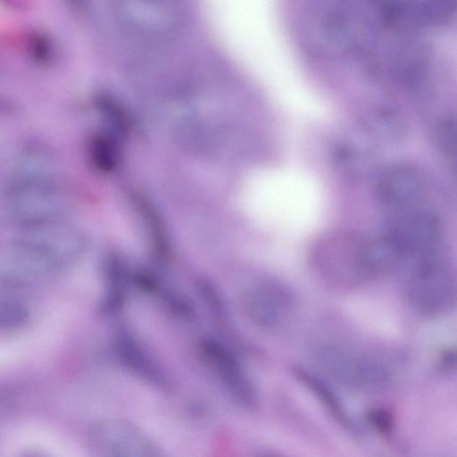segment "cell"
<instances>
[{
	"label": "cell",
	"mask_w": 457,
	"mask_h": 457,
	"mask_svg": "<svg viewBox=\"0 0 457 457\" xmlns=\"http://www.w3.org/2000/svg\"><path fill=\"white\" fill-rule=\"evenodd\" d=\"M94 448L104 456H160L157 445L137 426L120 419H106L96 423L90 433Z\"/></svg>",
	"instance_id": "ba28073f"
},
{
	"label": "cell",
	"mask_w": 457,
	"mask_h": 457,
	"mask_svg": "<svg viewBox=\"0 0 457 457\" xmlns=\"http://www.w3.org/2000/svg\"><path fill=\"white\" fill-rule=\"evenodd\" d=\"M438 364L442 370L452 372L456 368L455 351L451 348L445 349L441 352L438 358Z\"/></svg>",
	"instance_id": "603a6c76"
},
{
	"label": "cell",
	"mask_w": 457,
	"mask_h": 457,
	"mask_svg": "<svg viewBox=\"0 0 457 457\" xmlns=\"http://www.w3.org/2000/svg\"><path fill=\"white\" fill-rule=\"evenodd\" d=\"M384 232L397 245L401 253V264L411 256L439 251L444 228L442 220L436 212L420 205L392 214Z\"/></svg>",
	"instance_id": "5b68a950"
},
{
	"label": "cell",
	"mask_w": 457,
	"mask_h": 457,
	"mask_svg": "<svg viewBox=\"0 0 457 457\" xmlns=\"http://www.w3.org/2000/svg\"><path fill=\"white\" fill-rule=\"evenodd\" d=\"M369 425L381 435H390L394 429L393 414L384 408H372L366 413Z\"/></svg>",
	"instance_id": "44dd1931"
},
{
	"label": "cell",
	"mask_w": 457,
	"mask_h": 457,
	"mask_svg": "<svg viewBox=\"0 0 457 457\" xmlns=\"http://www.w3.org/2000/svg\"><path fill=\"white\" fill-rule=\"evenodd\" d=\"M112 349L119 362L138 378L157 387L168 386L161 365L129 328L120 326L115 329Z\"/></svg>",
	"instance_id": "8fae6325"
},
{
	"label": "cell",
	"mask_w": 457,
	"mask_h": 457,
	"mask_svg": "<svg viewBox=\"0 0 457 457\" xmlns=\"http://www.w3.org/2000/svg\"><path fill=\"white\" fill-rule=\"evenodd\" d=\"M103 274L106 284L102 310L112 313L122 308L133 286V271L124 258L116 252H110L103 261Z\"/></svg>",
	"instance_id": "5bb4252c"
},
{
	"label": "cell",
	"mask_w": 457,
	"mask_h": 457,
	"mask_svg": "<svg viewBox=\"0 0 457 457\" xmlns=\"http://www.w3.org/2000/svg\"><path fill=\"white\" fill-rule=\"evenodd\" d=\"M320 4L321 10L344 8L347 0H314Z\"/></svg>",
	"instance_id": "cb8c5ba5"
},
{
	"label": "cell",
	"mask_w": 457,
	"mask_h": 457,
	"mask_svg": "<svg viewBox=\"0 0 457 457\" xmlns=\"http://www.w3.org/2000/svg\"><path fill=\"white\" fill-rule=\"evenodd\" d=\"M358 123L366 137L383 145L401 143L408 133L404 115L390 104L371 106L360 116Z\"/></svg>",
	"instance_id": "4fadbf2b"
},
{
	"label": "cell",
	"mask_w": 457,
	"mask_h": 457,
	"mask_svg": "<svg viewBox=\"0 0 457 457\" xmlns=\"http://www.w3.org/2000/svg\"><path fill=\"white\" fill-rule=\"evenodd\" d=\"M456 0H414L416 24L443 27L449 24L456 14Z\"/></svg>",
	"instance_id": "2e32d148"
},
{
	"label": "cell",
	"mask_w": 457,
	"mask_h": 457,
	"mask_svg": "<svg viewBox=\"0 0 457 457\" xmlns=\"http://www.w3.org/2000/svg\"><path fill=\"white\" fill-rule=\"evenodd\" d=\"M20 229L17 240L37 251L56 267L76 260L85 247L83 236L63 220Z\"/></svg>",
	"instance_id": "9c48e42d"
},
{
	"label": "cell",
	"mask_w": 457,
	"mask_h": 457,
	"mask_svg": "<svg viewBox=\"0 0 457 457\" xmlns=\"http://www.w3.org/2000/svg\"><path fill=\"white\" fill-rule=\"evenodd\" d=\"M321 368L339 384L355 390H375L390 380L382 361L339 345H324L318 351Z\"/></svg>",
	"instance_id": "277c9868"
},
{
	"label": "cell",
	"mask_w": 457,
	"mask_h": 457,
	"mask_svg": "<svg viewBox=\"0 0 457 457\" xmlns=\"http://www.w3.org/2000/svg\"><path fill=\"white\" fill-rule=\"evenodd\" d=\"M456 119L453 114L442 116L433 130V140L436 149L449 161H455L457 150Z\"/></svg>",
	"instance_id": "ac0fdd59"
},
{
	"label": "cell",
	"mask_w": 457,
	"mask_h": 457,
	"mask_svg": "<svg viewBox=\"0 0 457 457\" xmlns=\"http://www.w3.org/2000/svg\"><path fill=\"white\" fill-rule=\"evenodd\" d=\"M90 155L93 163L99 170H112L117 163L118 151L112 137L106 134L96 135L90 144Z\"/></svg>",
	"instance_id": "d6986e66"
},
{
	"label": "cell",
	"mask_w": 457,
	"mask_h": 457,
	"mask_svg": "<svg viewBox=\"0 0 457 457\" xmlns=\"http://www.w3.org/2000/svg\"><path fill=\"white\" fill-rule=\"evenodd\" d=\"M57 268L35 249L15 239L0 247V280L23 284L42 278Z\"/></svg>",
	"instance_id": "7c38bea8"
},
{
	"label": "cell",
	"mask_w": 457,
	"mask_h": 457,
	"mask_svg": "<svg viewBox=\"0 0 457 457\" xmlns=\"http://www.w3.org/2000/svg\"><path fill=\"white\" fill-rule=\"evenodd\" d=\"M368 234L334 231L316 239L310 251L314 267L338 278L368 279L365 250Z\"/></svg>",
	"instance_id": "3957f363"
},
{
	"label": "cell",
	"mask_w": 457,
	"mask_h": 457,
	"mask_svg": "<svg viewBox=\"0 0 457 457\" xmlns=\"http://www.w3.org/2000/svg\"><path fill=\"white\" fill-rule=\"evenodd\" d=\"M398 269L403 270V294L417 312L436 316L454 304V275L440 251L411 256Z\"/></svg>",
	"instance_id": "6da1fadb"
},
{
	"label": "cell",
	"mask_w": 457,
	"mask_h": 457,
	"mask_svg": "<svg viewBox=\"0 0 457 457\" xmlns=\"http://www.w3.org/2000/svg\"><path fill=\"white\" fill-rule=\"evenodd\" d=\"M28 318L25 306L16 302L0 303V326L16 327L22 324Z\"/></svg>",
	"instance_id": "ffe728a7"
},
{
	"label": "cell",
	"mask_w": 457,
	"mask_h": 457,
	"mask_svg": "<svg viewBox=\"0 0 457 457\" xmlns=\"http://www.w3.org/2000/svg\"><path fill=\"white\" fill-rule=\"evenodd\" d=\"M68 199L45 174L22 175L7 190L4 210L19 228L62 220Z\"/></svg>",
	"instance_id": "7a4b0ae2"
},
{
	"label": "cell",
	"mask_w": 457,
	"mask_h": 457,
	"mask_svg": "<svg viewBox=\"0 0 457 457\" xmlns=\"http://www.w3.org/2000/svg\"><path fill=\"white\" fill-rule=\"evenodd\" d=\"M292 371L296 379L315 395L342 428L351 433L359 432L354 420L342 404L337 394L326 382L300 366H294Z\"/></svg>",
	"instance_id": "9a60e30c"
},
{
	"label": "cell",
	"mask_w": 457,
	"mask_h": 457,
	"mask_svg": "<svg viewBox=\"0 0 457 457\" xmlns=\"http://www.w3.org/2000/svg\"><path fill=\"white\" fill-rule=\"evenodd\" d=\"M293 297L286 288L277 285H261L248 289L243 307L248 319L258 328L273 329L290 316Z\"/></svg>",
	"instance_id": "30bf717a"
},
{
	"label": "cell",
	"mask_w": 457,
	"mask_h": 457,
	"mask_svg": "<svg viewBox=\"0 0 457 457\" xmlns=\"http://www.w3.org/2000/svg\"><path fill=\"white\" fill-rule=\"evenodd\" d=\"M201 353L225 392L238 405L253 408L257 391L237 355L220 340L209 337L201 342Z\"/></svg>",
	"instance_id": "52a82bcc"
},
{
	"label": "cell",
	"mask_w": 457,
	"mask_h": 457,
	"mask_svg": "<svg viewBox=\"0 0 457 457\" xmlns=\"http://www.w3.org/2000/svg\"><path fill=\"white\" fill-rule=\"evenodd\" d=\"M100 106L104 115L120 129H127L129 127V117L123 108L110 97H102Z\"/></svg>",
	"instance_id": "7402d4cb"
},
{
	"label": "cell",
	"mask_w": 457,
	"mask_h": 457,
	"mask_svg": "<svg viewBox=\"0 0 457 457\" xmlns=\"http://www.w3.org/2000/svg\"><path fill=\"white\" fill-rule=\"evenodd\" d=\"M372 192L377 203L392 215L420 206L426 183L417 168L396 162L386 165L377 173Z\"/></svg>",
	"instance_id": "8992f818"
},
{
	"label": "cell",
	"mask_w": 457,
	"mask_h": 457,
	"mask_svg": "<svg viewBox=\"0 0 457 457\" xmlns=\"http://www.w3.org/2000/svg\"><path fill=\"white\" fill-rule=\"evenodd\" d=\"M375 9L382 24L398 29L407 24H416L414 20V0H368Z\"/></svg>",
	"instance_id": "e0dca14e"
}]
</instances>
